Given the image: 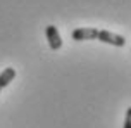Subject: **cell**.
I'll list each match as a JSON object with an SVG mask.
<instances>
[{"label":"cell","instance_id":"4","mask_svg":"<svg viewBox=\"0 0 131 128\" xmlns=\"http://www.w3.org/2000/svg\"><path fill=\"white\" fill-rule=\"evenodd\" d=\"M16 78V69L14 67H5L0 73V88H5L7 85H10V81H14Z\"/></svg>","mask_w":131,"mask_h":128},{"label":"cell","instance_id":"3","mask_svg":"<svg viewBox=\"0 0 131 128\" xmlns=\"http://www.w3.org/2000/svg\"><path fill=\"white\" fill-rule=\"evenodd\" d=\"M97 33H98L97 28L83 26V28L72 29L71 36H72V40H76V42H85V40H95V38H97Z\"/></svg>","mask_w":131,"mask_h":128},{"label":"cell","instance_id":"1","mask_svg":"<svg viewBox=\"0 0 131 128\" xmlns=\"http://www.w3.org/2000/svg\"><path fill=\"white\" fill-rule=\"evenodd\" d=\"M97 40H100L102 43L114 45V47H124V45H126V38L123 36V35L112 33V31H109V29H98Z\"/></svg>","mask_w":131,"mask_h":128},{"label":"cell","instance_id":"2","mask_svg":"<svg viewBox=\"0 0 131 128\" xmlns=\"http://www.w3.org/2000/svg\"><path fill=\"white\" fill-rule=\"evenodd\" d=\"M45 35H47V42H48V47L52 50H59L62 47V38H60L59 29L53 26V24H48L45 28Z\"/></svg>","mask_w":131,"mask_h":128},{"label":"cell","instance_id":"5","mask_svg":"<svg viewBox=\"0 0 131 128\" xmlns=\"http://www.w3.org/2000/svg\"><path fill=\"white\" fill-rule=\"evenodd\" d=\"M123 128H131V107H128V111H126L124 125H123Z\"/></svg>","mask_w":131,"mask_h":128},{"label":"cell","instance_id":"6","mask_svg":"<svg viewBox=\"0 0 131 128\" xmlns=\"http://www.w3.org/2000/svg\"><path fill=\"white\" fill-rule=\"evenodd\" d=\"M0 90H2V88H0Z\"/></svg>","mask_w":131,"mask_h":128}]
</instances>
